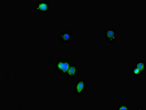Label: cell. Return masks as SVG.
<instances>
[{
	"label": "cell",
	"instance_id": "obj_4",
	"mask_svg": "<svg viewBox=\"0 0 146 110\" xmlns=\"http://www.w3.org/2000/svg\"><path fill=\"white\" fill-rule=\"evenodd\" d=\"M105 38L110 44H113L117 41V31L115 27L105 29L104 31Z\"/></svg>",
	"mask_w": 146,
	"mask_h": 110
},
{
	"label": "cell",
	"instance_id": "obj_1",
	"mask_svg": "<svg viewBox=\"0 0 146 110\" xmlns=\"http://www.w3.org/2000/svg\"><path fill=\"white\" fill-rule=\"evenodd\" d=\"M72 64L70 60L67 58L58 59L55 62V69L62 76H66L67 71Z\"/></svg>",
	"mask_w": 146,
	"mask_h": 110
},
{
	"label": "cell",
	"instance_id": "obj_2",
	"mask_svg": "<svg viewBox=\"0 0 146 110\" xmlns=\"http://www.w3.org/2000/svg\"><path fill=\"white\" fill-rule=\"evenodd\" d=\"M50 9V2L48 0H40L36 2L34 6L35 12L40 14H48Z\"/></svg>",
	"mask_w": 146,
	"mask_h": 110
},
{
	"label": "cell",
	"instance_id": "obj_3",
	"mask_svg": "<svg viewBox=\"0 0 146 110\" xmlns=\"http://www.w3.org/2000/svg\"><path fill=\"white\" fill-rule=\"evenodd\" d=\"M86 90V81L85 80L79 79L74 86V94L78 96L82 97Z\"/></svg>",
	"mask_w": 146,
	"mask_h": 110
},
{
	"label": "cell",
	"instance_id": "obj_9",
	"mask_svg": "<svg viewBox=\"0 0 146 110\" xmlns=\"http://www.w3.org/2000/svg\"><path fill=\"white\" fill-rule=\"evenodd\" d=\"M116 109L117 110H129L130 109H129V105L127 104V103H120L117 105Z\"/></svg>",
	"mask_w": 146,
	"mask_h": 110
},
{
	"label": "cell",
	"instance_id": "obj_8",
	"mask_svg": "<svg viewBox=\"0 0 146 110\" xmlns=\"http://www.w3.org/2000/svg\"><path fill=\"white\" fill-rule=\"evenodd\" d=\"M130 73L131 74L132 77H140L144 74L141 71L134 66L130 71Z\"/></svg>",
	"mask_w": 146,
	"mask_h": 110
},
{
	"label": "cell",
	"instance_id": "obj_6",
	"mask_svg": "<svg viewBox=\"0 0 146 110\" xmlns=\"http://www.w3.org/2000/svg\"><path fill=\"white\" fill-rule=\"evenodd\" d=\"M79 74V70L77 65L74 63L71 64L68 68L66 76L69 79H75Z\"/></svg>",
	"mask_w": 146,
	"mask_h": 110
},
{
	"label": "cell",
	"instance_id": "obj_7",
	"mask_svg": "<svg viewBox=\"0 0 146 110\" xmlns=\"http://www.w3.org/2000/svg\"><path fill=\"white\" fill-rule=\"evenodd\" d=\"M134 66L136 67L144 73L146 70V63L145 61L141 60L135 61L134 63Z\"/></svg>",
	"mask_w": 146,
	"mask_h": 110
},
{
	"label": "cell",
	"instance_id": "obj_5",
	"mask_svg": "<svg viewBox=\"0 0 146 110\" xmlns=\"http://www.w3.org/2000/svg\"><path fill=\"white\" fill-rule=\"evenodd\" d=\"M59 38L63 43H70L73 38V32L71 31H59Z\"/></svg>",
	"mask_w": 146,
	"mask_h": 110
}]
</instances>
